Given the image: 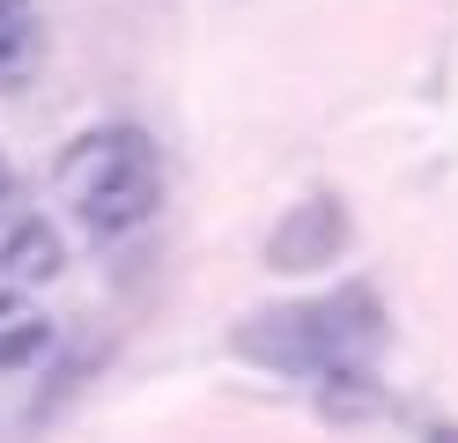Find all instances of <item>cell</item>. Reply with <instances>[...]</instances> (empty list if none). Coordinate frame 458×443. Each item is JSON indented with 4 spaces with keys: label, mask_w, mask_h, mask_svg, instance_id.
I'll return each instance as SVG.
<instances>
[{
    "label": "cell",
    "mask_w": 458,
    "mask_h": 443,
    "mask_svg": "<svg viewBox=\"0 0 458 443\" xmlns=\"http://www.w3.org/2000/svg\"><path fill=\"white\" fill-rule=\"evenodd\" d=\"M15 200V170H8V156H0V207Z\"/></svg>",
    "instance_id": "52a82bcc"
},
{
    "label": "cell",
    "mask_w": 458,
    "mask_h": 443,
    "mask_svg": "<svg viewBox=\"0 0 458 443\" xmlns=\"http://www.w3.org/2000/svg\"><path fill=\"white\" fill-rule=\"evenodd\" d=\"M45 67V15L38 0H0V97L30 89Z\"/></svg>",
    "instance_id": "5b68a950"
},
{
    "label": "cell",
    "mask_w": 458,
    "mask_h": 443,
    "mask_svg": "<svg viewBox=\"0 0 458 443\" xmlns=\"http://www.w3.org/2000/svg\"><path fill=\"white\" fill-rule=\"evenodd\" d=\"M52 185H60L67 215L89 236H133L140 222L163 207V156L140 126H89L60 148L52 163Z\"/></svg>",
    "instance_id": "6da1fadb"
},
{
    "label": "cell",
    "mask_w": 458,
    "mask_h": 443,
    "mask_svg": "<svg viewBox=\"0 0 458 443\" xmlns=\"http://www.w3.org/2000/svg\"><path fill=\"white\" fill-rule=\"evenodd\" d=\"M385 318L369 303V288H333V295H303V303H274V311H251L237 325V354L244 362H267V370H289V377H348L369 347H377Z\"/></svg>",
    "instance_id": "7a4b0ae2"
},
{
    "label": "cell",
    "mask_w": 458,
    "mask_h": 443,
    "mask_svg": "<svg viewBox=\"0 0 458 443\" xmlns=\"http://www.w3.org/2000/svg\"><path fill=\"white\" fill-rule=\"evenodd\" d=\"M60 266H67V244H60V229L45 215H8L0 222V281L8 288H45V281H60Z\"/></svg>",
    "instance_id": "277c9868"
},
{
    "label": "cell",
    "mask_w": 458,
    "mask_h": 443,
    "mask_svg": "<svg viewBox=\"0 0 458 443\" xmlns=\"http://www.w3.org/2000/svg\"><path fill=\"white\" fill-rule=\"evenodd\" d=\"M340 251H348V207L333 192L296 200L281 215V229H267V266L274 274H326Z\"/></svg>",
    "instance_id": "3957f363"
},
{
    "label": "cell",
    "mask_w": 458,
    "mask_h": 443,
    "mask_svg": "<svg viewBox=\"0 0 458 443\" xmlns=\"http://www.w3.org/2000/svg\"><path fill=\"white\" fill-rule=\"evenodd\" d=\"M52 347V318L30 295H0V370H30Z\"/></svg>",
    "instance_id": "8992f818"
}]
</instances>
